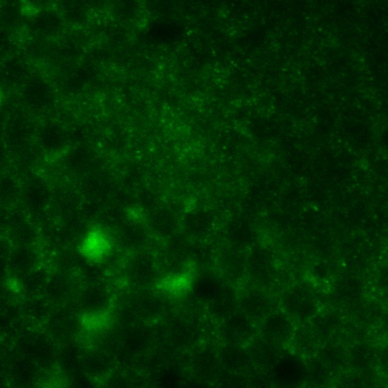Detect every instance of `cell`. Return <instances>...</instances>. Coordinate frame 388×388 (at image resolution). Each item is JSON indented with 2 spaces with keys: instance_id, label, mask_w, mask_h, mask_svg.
I'll list each match as a JSON object with an SVG mask.
<instances>
[{
  "instance_id": "52a82bcc",
  "label": "cell",
  "mask_w": 388,
  "mask_h": 388,
  "mask_svg": "<svg viewBox=\"0 0 388 388\" xmlns=\"http://www.w3.org/2000/svg\"><path fill=\"white\" fill-rule=\"evenodd\" d=\"M111 243L102 231L90 230L80 246V253L91 261L98 262L107 256L111 251Z\"/></svg>"
},
{
  "instance_id": "9c48e42d",
  "label": "cell",
  "mask_w": 388,
  "mask_h": 388,
  "mask_svg": "<svg viewBox=\"0 0 388 388\" xmlns=\"http://www.w3.org/2000/svg\"><path fill=\"white\" fill-rule=\"evenodd\" d=\"M193 367L202 378L210 380L219 374L221 367L217 352L209 347H204L192 359Z\"/></svg>"
},
{
  "instance_id": "ba28073f",
  "label": "cell",
  "mask_w": 388,
  "mask_h": 388,
  "mask_svg": "<svg viewBox=\"0 0 388 388\" xmlns=\"http://www.w3.org/2000/svg\"><path fill=\"white\" fill-rule=\"evenodd\" d=\"M122 244L126 250H140L147 241L150 232L147 225L131 217L121 227Z\"/></svg>"
},
{
  "instance_id": "3957f363",
  "label": "cell",
  "mask_w": 388,
  "mask_h": 388,
  "mask_svg": "<svg viewBox=\"0 0 388 388\" xmlns=\"http://www.w3.org/2000/svg\"><path fill=\"white\" fill-rule=\"evenodd\" d=\"M217 353L221 368L227 372L241 374L253 366L245 346L222 343Z\"/></svg>"
},
{
  "instance_id": "277c9868",
  "label": "cell",
  "mask_w": 388,
  "mask_h": 388,
  "mask_svg": "<svg viewBox=\"0 0 388 388\" xmlns=\"http://www.w3.org/2000/svg\"><path fill=\"white\" fill-rule=\"evenodd\" d=\"M158 268L154 257L148 252L137 251L129 259L127 271L135 283L151 284L157 276Z\"/></svg>"
},
{
  "instance_id": "7a4b0ae2",
  "label": "cell",
  "mask_w": 388,
  "mask_h": 388,
  "mask_svg": "<svg viewBox=\"0 0 388 388\" xmlns=\"http://www.w3.org/2000/svg\"><path fill=\"white\" fill-rule=\"evenodd\" d=\"M217 332L223 344L246 347L258 333L257 326L238 310L219 323Z\"/></svg>"
},
{
  "instance_id": "6da1fadb",
  "label": "cell",
  "mask_w": 388,
  "mask_h": 388,
  "mask_svg": "<svg viewBox=\"0 0 388 388\" xmlns=\"http://www.w3.org/2000/svg\"><path fill=\"white\" fill-rule=\"evenodd\" d=\"M275 304L265 289L252 285L237 294V310L257 327L274 311Z\"/></svg>"
},
{
  "instance_id": "5b68a950",
  "label": "cell",
  "mask_w": 388,
  "mask_h": 388,
  "mask_svg": "<svg viewBox=\"0 0 388 388\" xmlns=\"http://www.w3.org/2000/svg\"><path fill=\"white\" fill-rule=\"evenodd\" d=\"M277 345L257 333L246 346L253 366L265 370L273 366Z\"/></svg>"
},
{
  "instance_id": "8fae6325",
  "label": "cell",
  "mask_w": 388,
  "mask_h": 388,
  "mask_svg": "<svg viewBox=\"0 0 388 388\" xmlns=\"http://www.w3.org/2000/svg\"><path fill=\"white\" fill-rule=\"evenodd\" d=\"M237 294L224 286L209 305L211 316L219 323L237 310Z\"/></svg>"
},
{
  "instance_id": "30bf717a",
  "label": "cell",
  "mask_w": 388,
  "mask_h": 388,
  "mask_svg": "<svg viewBox=\"0 0 388 388\" xmlns=\"http://www.w3.org/2000/svg\"><path fill=\"white\" fill-rule=\"evenodd\" d=\"M148 215L147 226L150 232L157 237L169 239L177 233L179 222L176 214L166 212Z\"/></svg>"
},
{
  "instance_id": "8992f818",
  "label": "cell",
  "mask_w": 388,
  "mask_h": 388,
  "mask_svg": "<svg viewBox=\"0 0 388 388\" xmlns=\"http://www.w3.org/2000/svg\"><path fill=\"white\" fill-rule=\"evenodd\" d=\"M258 333L277 344L288 340L291 332V325L286 316L274 312L257 326Z\"/></svg>"
}]
</instances>
